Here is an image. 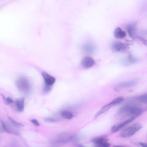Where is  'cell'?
<instances>
[{
    "mask_svg": "<svg viewBox=\"0 0 147 147\" xmlns=\"http://www.w3.org/2000/svg\"><path fill=\"white\" fill-rule=\"evenodd\" d=\"M142 109L140 108L132 105H126L121 108L116 114L119 118H124L129 117L136 118L142 113Z\"/></svg>",
    "mask_w": 147,
    "mask_h": 147,
    "instance_id": "obj_1",
    "label": "cell"
},
{
    "mask_svg": "<svg viewBox=\"0 0 147 147\" xmlns=\"http://www.w3.org/2000/svg\"><path fill=\"white\" fill-rule=\"evenodd\" d=\"M16 84L19 91L25 94L29 93L32 89V86L29 80L26 77L22 76L16 80Z\"/></svg>",
    "mask_w": 147,
    "mask_h": 147,
    "instance_id": "obj_2",
    "label": "cell"
},
{
    "mask_svg": "<svg viewBox=\"0 0 147 147\" xmlns=\"http://www.w3.org/2000/svg\"><path fill=\"white\" fill-rule=\"evenodd\" d=\"M142 127V124L139 123H136L124 129L121 133V137L126 138L130 137L136 133Z\"/></svg>",
    "mask_w": 147,
    "mask_h": 147,
    "instance_id": "obj_3",
    "label": "cell"
},
{
    "mask_svg": "<svg viewBox=\"0 0 147 147\" xmlns=\"http://www.w3.org/2000/svg\"><path fill=\"white\" fill-rule=\"evenodd\" d=\"M92 142L97 146L99 147H108L110 144L108 142V139L105 136H99L94 138L92 140Z\"/></svg>",
    "mask_w": 147,
    "mask_h": 147,
    "instance_id": "obj_4",
    "label": "cell"
},
{
    "mask_svg": "<svg viewBox=\"0 0 147 147\" xmlns=\"http://www.w3.org/2000/svg\"><path fill=\"white\" fill-rule=\"evenodd\" d=\"M138 81L137 80L134 79L119 83L115 86V89L116 91H119L123 88L134 86L137 84Z\"/></svg>",
    "mask_w": 147,
    "mask_h": 147,
    "instance_id": "obj_5",
    "label": "cell"
},
{
    "mask_svg": "<svg viewBox=\"0 0 147 147\" xmlns=\"http://www.w3.org/2000/svg\"><path fill=\"white\" fill-rule=\"evenodd\" d=\"M112 49L117 52H123L127 50L128 47L125 44L120 42L116 41L113 43L111 46Z\"/></svg>",
    "mask_w": 147,
    "mask_h": 147,
    "instance_id": "obj_6",
    "label": "cell"
},
{
    "mask_svg": "<svg viewBox=\"0 0 147 147\" xmlns=\"http://www.w3.org/2000/svg\"><path fill=\"white\" fill-rule=\"evenodd\" d=\"M126 29L129 36L134 39L137 31V24L136 23H132L127 25Z\"/></svg>",
    "mask_w": 147,
    "mask_h": 147,
    "instance_id": "obj_7",
    "label": "cell"
},
{
    "mask_svg": "<svg viewBox=\"0 0 147 147\" xmlns=\"http://www.w3.org/2000/svg\"><path fill=\"white\" fill-rule=\"evenodd\" d=\"M135 119V118L134 117L129 118L122 122L114 125L111 128V131L112 133H115L117 131L127 124L134 120Z\"/></svg>",
    "mask_w": 147,
    "mask_h": 147,
    "instance_id": "obj_8",
    "label": "cell"
},
{
    "mask_svg": "<svg viewBox=\"0 0 147 147\" xmlns=\"http://www.w3.org/2000/svg\"><path fill=\"white\" fill-rule=\"evenodd\" d=\"M42 74L45 81L44 84L53 86L55 82V78L44 71L42 72Z\"/></svg>",
    "mask_w": 147,
    "mask_h": 147,
    "instance_id": "obj_9",
    "label": "cell"
},
{
    "mask_svg": "<svg viewBox=\"0 0 147 147\" xmlns=\"http://www.w3.org/2000/svg\"><path fill=\"white\" fill-rule=\"evenodd\" d=\"M81 63L82 66L85 68H90L93 66L95 63L94 59L91 57H85L82 60Z\"/></svg>",
    "mask_w": 147,
    "mask_h": 147,
    "instance_id": "obj_10",
    "label": "cell"
},
{
    "mask_svg": "<svg viewBox=\"0 0 147 147\" xmlns=\"http://www.w3.org/2000/svg\"><path fill=\"white\" fill-rule=\"evenodd\" d=\"M72 137V136L69 134H62L57 136L55 140L57 143H65L71 140Z\"/></svg>",
    "mask_w": 147,
    "mask_h": 147,
    "instance_id": "obj_11",
    "label": "cell"
},
{
    "mask_svg": "<svg viewBox=\"0 0 147 147\" xmlns=\"http://www.w3.org/2000/svg\"><path fill=\"white\" fill-rule=\"evenodd\" d=\"M1 123L3 127V129L7 132L16 135H19L20 133L19 131L7 124L4 123L3 121H1Z\"/></svg>",
    "mask_w": 147,
    "mask_h": 147,
    "instance_id": "obj_12",
    "label": "cell"
},
{
    "mask_svg": "<svg viewBox=\"0 0 147 147\" xmlns=\"http://www.w3.org/2000/svg\"><path fill=\"white\" fill-rule=\"evenodd\" d=\"M115 105L114 104L112 101L110 103L104 106L96 113L94 116V118H97L101 114L107 111Z\"/></svg>",
    "mask_w": 147,
    "mask_h": 147,
    "instance_id": "obj_13",
    "label": "cell"
},
{
    "mask_svg": "<svg viewBox=\"0 0 147 147\" xmlns=\"http://www.w3.org/2000/svg\"><path fill=\"white\" fill-rule=\"evenodd\" d=\"M24 98H20L17 99L15 101V105L17 110L20 112L23 111L24 108Z\"/></svg>",
    "mask_w": 147,
    "mask_h": 147,
    "instance_id": "obj_14",
    "label": "cell"
},
{
    "mask_svg": "<svg viewBox=\"0 0 147 147\" xmlns=\"http://www.w3.org/2000/svg\"><path fill=\"white\" fill-rule=\"evenodd\" d=\"M115 36L117 38L121 39L125 37L126 36V32L123 30L121 28L118 27L115 30L114 32Z\"/></svg>",
    "mask_w": 147,
    "mask_h": 147,
    "instance_id": "obj_15",
    "label": "cell"
},
{
    "mask_svg": "<svg viewBox=\"0 0 147 147\" xmlns=\"http://www.w3.org/2000/svg\"><path fill=\"white\" fill-rule=\"evenodd\" d=\"M83 50L85 52L91 53L94 50L93 46L90 43H86L82 47Z\"/></svg>",
    "mask_w": 147,
    "mask_h": 147,
    "instance_id": "obj_16",
    "label": "cell"
},
{
    "mask_svg": "<svg viewBox=\"0 0 147 147\" xmlns=\"http://www.w3.org/2000/svg\"><path fill=\"white\" fill-rule=\"evenodd\" d=\"M61 117L63 118L67 119H71L73 117V115L71 112L64 110L62 111L61 113Z\"/></svg>",
    "mask_w": 147,
    "mask_h": 147,
    "instance_id": "obj_17",
    "label": "cell"
},
{
    "mask_svg": "<svg viewBox=\"0 0 147 147\" xmlns=\"http://www.w3.org/2000/svg\"><path fill=\"white\" fill-rule=\"evenodd\" d=\"M127 60L129 63H136L138 61V59L134 57L131 53L128 55Z\"/></svg>",
    "mask_w": 147,
    "mask_h": 147,
    "instance_id": "obj_18",
    "label": "cell"
},
{
    "mask_svg": "<svg viewBox=\"0 0 147 147\" xmlns=\"http://www.w3.org/2000/svg\"><path fill=\"white\" fill-rule=\"evenodd\" d=\"M138 100L140 102L147 104V94L142 95L138 98Z\"/></svg>",
    "mask_w": 147,
    "mask_h": 147,
    "instance_id": "obj_19",
    "label": "cell"
},
{
    "mask_svg": "<svg viewBox=\"0 0 147 147\" xmlns=\"http://www.w3.org/2000/svg\"><path fill=\"white\" fill-rule=\"evenodd\" d=\"M8 119L12 124L16 127H21L24 126L23 124L16 122L10 117H9Z\"/></svg>",
    "mask_w": 147,
    "mask_h": 147,
    "instance_id": "obj_20",
    "label": "cell"
},
{
    "mask_svg": "<svg viewBox=\"0 0 147 147\" xmlns=\"http://www.w3.org/2000/svg\"><path fill=\"white\" fill-rule=\"evenodd\" d=\"M123 100L124 99L123 97H119L113 99L112 101L115 105L122 102Z\"/></svg>",
    "mask_w": 147,
    "mask_h": 147,
    "instance_id": "obj_21",
    "label": "cell"
},
{
    "mask_svg": "<svg viewBox=\"0 0 147 147\" xmlns=\"http://www.w3.org/2000/svg\"><path fill=\"white\" fill-rule=\"evenodd\" d=\"M44 121L47 122L55 123L58 121L57 119L51 118H47L44 119Z\"/></svg>",
    "mask_w": 147,
    "mask_h": 147,
    "instance_id": "obj_22",
    "label": "cell"
},
{
    "mask_svg": "<svg viewBox=\"0 0 147 147\" xmlns=\"http://www.w3.org/2000/svg\"><path fill=\"white\" fill-rule=\"evenodd\" d=\"M138 39L144 45L147 47V40L141 37H138Z\"/></svg>",
    "mask_w": 147,
    "mask_h": 147,
    "instance_id": "obj_23",
    "label": "cell"
},
{
    "mask_svg": "<svg viewBox=\"0 0 147 147\" xmlns=\"http://www.w3.org/2000/svg\"><path fill=\"white\" fill-rule=\"evenodd\" d=\"M31 122L36 126H39L40 124L38 121L36 119H33L31 120Z\"/></svg>",
    "mask_w": 147,
    "mask_h": 147,
    "instance_id": "obj_24",
    "label": "cell"
},
{
    "mask_svg": "<svg viewBox=\"0 0 147 147\" xmlns=\"http://www.w3.org/2000/svg\"><path fill=\"white\" fill-rule=\"evenodd\" d=\"M7 104L12 103L13 102V100L12 98L10 97H8L6 98V102Z\"/></svg>",
    "mask_w": 147,
    "mask_h": 147,
    "instance_id": "obj_25",
    "label": "cell"
},
{
    "mask_svg": "<svg viewBox=\"0 0 147 147\" xmlns=\"http://www.w3.org/2000/svg\"><path fill=\"white\" fill-rule=\"evenodd\" d=\"M139 144L142 146L144 147H147V144L145 143L140 142L139 143Z\"/></svg>",
    "mask_w": 147,
    "mask_h": 147,
    "instance_id": "obj_26",
    "label": "cell"
}]
</instances>
